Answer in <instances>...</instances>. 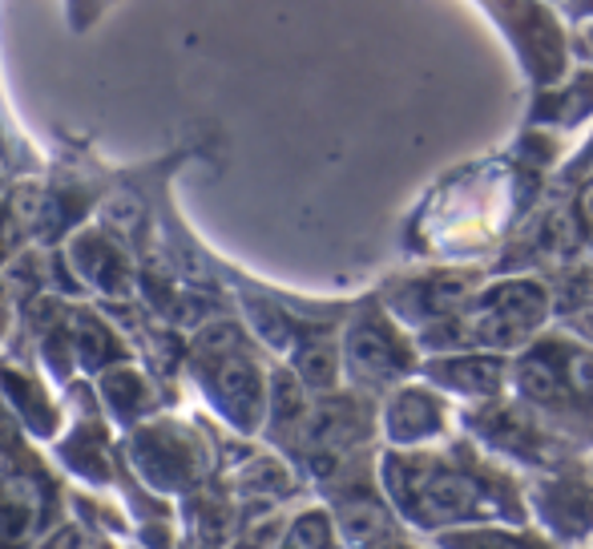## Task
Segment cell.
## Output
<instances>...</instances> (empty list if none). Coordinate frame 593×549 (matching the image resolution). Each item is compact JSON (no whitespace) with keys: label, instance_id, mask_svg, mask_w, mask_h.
I'll return each instance as SVG.
<instances>
[{"label":"cell","instance_id":"cell-1","mask_svg":"<svg viewBox=\"0 0 593 549\" xmlns=\"http://www.w3.org/2000/svg\"><path fill=\"white\" fill-rule=\"evenodd\" d=\"M412 506L421 509V517L441 521V517H453V513H464V509H473L476 489L456 473H432L412 489Z\"/></svg>","mask_w":593,"mask_h":549}]
</instances>
